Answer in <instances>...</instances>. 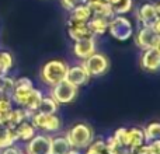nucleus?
<instances>
[{"instance_id":"58836bf2","label":"nucleus","mask_w":160,"mask_h":154,"mask_svg":"<svg viewBox=\"0 0 160 154\" xmlns=\"http://www.w3.org/2000/svg\"><path fill=\"white\" fill-rule=\"evenodd\" d=\"M122 154H133V153H132V152H129V150H127V152H124Z\"/></svg>"},{"instance_id":"e433bc0d","label":"nucleus","mask_w":160,"mask_h":154,"mask_svg":"<svg viewBox=\"0 0 160 154\" xmlns=\"http://www.w3.org/2000/svg\"><path fill=\"white\" fill-rule=\"evenodd\" d=\"M66 154H82L80 153V150H76V149H70L69 152H68Z\"/></svg>"},{"instance_id":"393cba45","label":"nucleus","mask_w":160,"mask_h":154,"mask_svg":"<svg viewBox=\"0 0 160 154\" xmlns=\"http://www.w3.org/2000/svg\"><path fill=\"white\" fill-rule=\"evenodd\" d=\"M13 109V101L8 95H0V125L7 123L8 115Z\"/></svg>"},{"instance_id":"6ab92c4d","label":"nucleus","mask_w":160,"mask_h":154,"mask_svg":"<svg viewBox=\"0 0 160 154\" xmlns=\"http://www.w3.org/2000/svg\"><path fill=\"white\" fill-rule=\"evenodd\" d=\"M108 24H110V20L102 18V17H97V16H93L87 22L93 36L104 35V34L108 31Z\"/></svg>"},{"instance_id":"20e7f679","label":"nucleus","mask_w":160,"mask_h":154,"mask_svg":"<svg viewBox=\"0 0 160 154\" xmlns=\"http://www.w3.org/2000/svg\"><path fill=\"white\" fill-rule=\"evenodd\" d=\"M30 122L37 130H42L47 133H55L62 128V119L56 113H41L34 112L30 118Z\"/></svg>"},{"instance_id":"9d476101","label":"nucleus","mask_w":160,"mask_h":154,"mask_svg":"<svg viewBox=\"0 0 160 154\" xmlns=\"http://www.w3.org/2000/svg\"><path fill=\"white\" fill-rule=\"evenodd\" d=\"M90 75L86 70V67L83 65H75V66H69L66 72V79L69 83H72L76 87H82V85H86L88 81H90Z\"/></svg>"},{"instance_id":"f704fd0d","label":"nucleus","mask_w":160,"mask_h":154,"mask_svg":"<svg viewBox=\"0 0 160 154\" xmlns=\"http://www.w3.org/2000/svg\"><path fill=\"white\" fill-rule=\"evenodd\" d=\"M152 27H153V30L156 31V34H158V35L160 36V18H158L155 22H153Z\"/></svg>"},{"instance_id":"5701e85b","label":"nucleus","mask_w":160,"mask_h":154,"mask_svg":"<svg viewBox=\"0 0 160 154\" xmlns=\"http://www.w3.org/2000/svg\"><path fill=\"white\" fill-rule=\"evenodd\" d=\"M58 109H59V104H58V102H56L51 95H44L35 112L48 113V115H51V113H56V112H58Z\"/></svg>"},{"instance_id":"c9c22d12","label":"nucleus","mask_w":160,"mask_h":154,"mask_svg":"<svg viewBox=\"0 0 160 154\" xmlns=\"http://www.w3.org/2000/svg\"><path fill=\"white\" fill-rule=\"evenodd\" d=\"M155 10H156V14H158V18H160V2L155 3Z\"/></svg>"},{"instance_id":"a878e982","label":"nucleus","mask_w":160,"mask_h":154,"mask_svg":"<svg viewBox=\"0 0 160 154\" xmlns=\"http://www.w3.org/2000/svg\"><path fill=\"white\" fill-rule=\"evenodd\" d=\"M42 97H44V94H42L38 88H34V90L31 91V94L28 95L27 101H25L22 108H25V109L30 111V112H35L39 102H41V99H42Z\"/></svg>"},{"instance_id":"bb28decb","label":"nucleus","mask_w":160,"mask_h":154,"mask_svg":"<svg viewBox=\"0 0 160 154\" xmlns=\"http://www.w3.org/2000/svg\"><path fill=\"white\" fill-rule=\"evenodd\" d=\"M14 66V58L8 51H0V72L2 75H8Z\"/></svg>"},{"instance_id":"f3484780","label":"nucleus","mask_w":160,"mask_h":154,"mask_svg":"<svg viewBox=\"0 0 160 154\" xmlns=\"http://www.w3.org/2000/svg\"><path fill=\"white\" fill-rule=\"evenodd\" d=\"M93 17V11H91L90 6L87 3L80 4L78 7H75L73 10H70V16L68 21L70 22H88V20Z\"/></svg>"},{"instance_id":"0eeeda50","label":"nucleus","mask_w":160,"mask_h":154,"mask_svg":"<svg viewBox=\"0 0 160 154\" xmlns=\"http://www.w3.org/2000/svg\"><path fill=\"white\" fill-rule=\"evenodd\" d=\"M34 88L35 87H34L31 79H28V77H18V79H16L14 88L10 94L11 101H13L14 104H17L18 107H24L28 95L31 94V91H32Z\"/></svg>"},{"instance_id":"7c9ffc66","label":"nucleus","mask_w":160,"mask_h":154,"mask_svg":"<svg viewBox=\"0 0 160 154\" xmlns=\"http://www.w3.org/2000/svg\"><path fill=\"white\" fill-rule=\"evenodd\" d=\"M112 137L118 142L121 146H124L127 149V137H128V128H118V129L114 132ZM128 150V149H127Z\"/></svg>"},{"instance_id":"dca6fc26","label":"nucleus","mask_w":160,"mask_h":154,"mask_svg":"<svg viewBox=\"0 0 160 154\" xmlns=\"http://www.w3.org/2000/svg\"><path fill=\"white\" fill-rule=\"evenodd\" d=\"M34 112H30V111H27L25 108L22 107H18V108H13L10 112V115H8V119H7V123H6V126L11 128V129H16L17 126H18L21 122L24 121H30L31 115H32Z\"/></svg>"},{"instance_id":"f8f14e48","label":"nucleus","mask_w":160,"mask_h":154,"mask_svg":"<svg viewBox=\"0 0 160 154\" xmlns=\"http://www.w3.org/2000/svg\"><path fill=\"white\" fill-rule=\"evenodd\" d=\"M94 52H96V36L75 41V44H73V55L82 60L87 59Z\"/></svg>"},{"instance_id":"f03ea898","label":"nucleus","mask_w":160,"mask_h":154,"mask_svg":"<svg viewBox=\"0 0 160 154\" xmlns=\"http://www.w3.org/2000/svg\"><path fill=\"white\" fill-rule=\"evenodd\" d=\"M68 67H69V65L65 60H62V59H51V60H48L42 66L41 73H39L42 83L49 85V87L58 84L59 81L66 79Z\"/></svg>"},{"instance_id":"ea45409f","label":"nucleus","mask_w":160,"mask_h":154,"mask_svg":"<svg viewBox=\"0 0 160 154\" xmlns=\"http://www.w3.org/2000/svg\"><path fill=\"white\" fill-rule=\"evenodd\" d=\"M0 76H2V72H0Z\"/></svg>"},{"instance_id":"aec40b11","label":"nucleus","mask_w":160,"mask_h":154,"mask_svg":"<svg viewBox=\"0 0 160 154\" xmlns=\"http://www.w3.org/2000/svg\"><path fill=\"white\" fill-rule=\"evenodd\" d=\"M14 132H16V135H17V140L25 142V143H27L28 140H31V139L37 135V129L34 128V125L31 123L30 121L21 122V123L14 129Z\"/></svg>"},{"instance_id":"9b49d317","label":"nucleus","mask_w":160,"mask_h":154,"mask_svg":"<svg viewBox=\"0 0 160 154\" xmlns=\"http://www.w3.org/2000/svg\"><path fill=\"white\" fill-rule=\"evenodd\" d=\"M141 66L143 70L150 73H156L160 70V52L156 48L143 51L141 56Z\"/></svg>"},{"instance_id":"a211bd4d","label":"nucleus","mask_w":160,"mask_h":154,"mask_svg":"<svg viewBox=\"0 0 160 154\" xmlns=\"http://www.w3.org/2000/svg\"><path fill=\"white\" fill-rule=\"evenodd\" d=\"M87 4L90 6L91 11H93V16L102 17V18H107V20H111L115 16L112 8H111V4L108 2H88Z\"/></svg>"},{"instance_id":"412c9836","label":"nucleus","mask_w":160,"mask_h":154,"mask_svg":"<svg viewBox=\"0 0 160 154\" xmlns=\"http://www.w3.org/2000/svg\"><path fill=\"white\" fill-rule=\"evenodd\" d=\"M72 149L66 136H56L51 139V154H66Z\"/></svg>"},{"instance_id":"72a5a7b5","label":"nucleus","mask_w":160,"mask_h":154,"mask_svg":"<svg viewBox=\"0 0 160 154\" xmlns=\"http://www.w3.org/2000/svg\"><path fill=\"white\" fill-rule=\"evenodd\" d=\"M148 147H149L150 154H160V139L149 142V143H148Z\"/></svg>"},{"instance_id":"c756f323","label":"nucleus","mask_w":160,"mask_h":154,"mask_svg":"<svg viewBox=\"0 0 160 154\" xmlns=\"http://www.w3.org/2000/svg\"><path fill=\"white\" fill-rule=\"evenodd\" d=\"M143 133H145V137H146V142L160 139V122H150V123H148V126L143 129Z\"/></svg>"},{"instance_id":"b1692460","label":"nucleus","mask_w":160,"mask_h":154,"mask_svg":"<svg viewBox=\"0 0 160 154\" xmlns=\"http://www.w3.org/2000/svg\"><path fill=\"white\" fill-rule=\"evenodd\" d=\"M111 8L115 16H124L133 7V0H110Z\"/></svg>"},{"instance_id":"473e14b6","label":"nucleus","mask_w":160,"mask_h":154,"mask_svg":"<svg viewBox=\"0 0 160 154\" xmlns=\"http://www.w3.org/2000/svg\"><path fill=\"white\" fill-rule=\"evenodd\" d=\"M0 154H24V152H22L18 146L11 144V146H8V147H3V149H0Z\"/></svg>"},{"instance_id":"7ed1b4c3","label":"nucleus","mask_w":160,"mask_h":154,"mask_svg":"<svg viewBox=\"0 0 160 154\" xmlns=\"http://www.w3.org/2000/svg\"><path fill=\"white\" fill-rule=\"evenodd\" d=\"M107 32L117 41H128L133 35L132 22L125 16H114L110 20Z\"/></svg>"},{"instance_id":"cd10ccee","label":"nucleus","mask_w":160,"mask_h":154,"mask_svg":"<svg viewBox=\"0 0 160 154\" xmlns=\"http://www.w3.org/2000/svg\"><path fill=\"white\" fill-rule=\"evenodd\" d=\"M84 154H110V153L107 152L104 139H94L90 146L86 149Z\"/></svg>"},{"instance_id":"4c0bfd02","label":"nucleus","mask_w":160,"mask_h":154,"mask_svg":"<svg viewBox=\"0 0 160 154\" xmlns=\"http://www.w3.org/2000/svg\"><path fill=\"white\" fill-rule=\"evenodd\" d=\"M155 48L160 52V38H159V41H158V44H156V46H155Z\"/></svg>"},{"instance_id":"2eb2a0df","label":"nucleus","mask_w":160,"mask_h":154,"mask_svg":"<svg viewBox=\"0 0 160 154\" xmlns=\"http://www.w3.org/2000/svg\"><path fill=\"white\" fill-rule=\"evenodd\" d=\"M139 22L142 25H153V22L158 20V14L155 10V3H145L139 7L136 13Z\"/></svg>"},{"instance_id":"4468645a","label":"nucleus","mask_w":160,"mask_h":154,"mask_svg":"<svg viewBox=\"0 0 160 154\" xmlns=\"http://www.w3.org/2000/svg\"><path fill=\"white\" fill-rule=\"evenodd\" d=\"M146 142V137H145L143 129L141 128H129L128 129V137H127V149L129 152H135L139 147H142Z\"/></svg>"},{"instance_id":"6e6552de","label":"nucleus","mask_w":160,"mask_h":154,"mask_svg":"<svg viewBox=\"0 0 160 154\" xmlns=\"http://www.w3.org/2000/svg\"><path fill=\"white\" fill-rule=\"evenodd\" d=\"M159 38L160 36L156 34L152 25H142V28H139L135 35V42L142 51H146L155 48Z\"/></svg>"},{"instance_id":"c85d7f7f","label":"nucleus","mask_w":160,"mask_h":154,"mask_svg":"<svg viewBox=\"0 0 160 154\" xmlns=\"http://www.w3.org/2000/svg\"><path fill=\"white\" fill-rule=\"evenodd\" d=\"M14 83H16V79L10 77L8 75L0 76V95L10 97L11 91H13V88H14Z\"/></svg>"},{"instance_id":"ddd939ff","label":"nucleus","mask_w":160,"mask_h":154,"mask_svg":"<svg viewBox=\"0 0 160 154\" xmlns=\"http://www.w3.org/2000/svg\"><path fill=\"white\" fill-rule=\"evenodd\" d=\"M68 35L75 42V41H80V39H84V38H90V36H93V34H91L87 22L68 21Z\"/></svg>"},{"instance_id":"39448f33","label":"nucleus","mask_w":160,"mask_h":154,"mask_svg":"<svg viewBox=\"0 0 160 154\" xmlns=\"http://www.w3.org/2000/svg\"><path fill=\"white\" fill-rule=\"evenodd\" d=\"M51 90V97L58 102L59 105H66L70 104L76 99L79 94V87L73 85L72 83H69L68 80H62L58 84L52 85Z\"/></svg>"},{"instance_id":"f257e3e1","label":"nucleus","mask_w":160,"mask_h":154,"mask_svg":"<svg viewBox=\"0 0 160 154\" xmlns=\"http://www.w3.org/2000/svg\"><path fill=\"white\" fill-rule=\"evenodd\" d=\"M65 136H66L70 147L76 150H86L91 144V142L96 139L93 128L88 123H84V122L75 123L68 130Z\"/></svg>"},{"instance_id":"4be33fe9","label":"nucleus","mask_w":160,"mask_h":154,"mask_svg":"<svg viewBox=\"0 0 160 154\" xmlns=\"http://www.w3.org/2000/svg\"><path fill=\"white\" fill-rule=\"evenodd\" d=\"M16 142L18 140H17V135L14 129L6 126V125H0V149L16 144Z\"/></svg>"},{"instance_id":"1a4fd4ad","label":"nucleus","mask_w":160,"mask_h":154,"mask_svg":"<svg viewBox=\"0 0 160 154\" xmlns=\"http://www.w3.org/2000/svg\"><path fill=\"white\" fill-rule=\"evenodd\" d=\"M51 136L35 135L27 142L25 154H51Z\"/></svg>"},{"instance_id":"2f4dec72","label":"nucleus","mask_w":160,"mask_h":154,"mask_svg":"<svg viewBox=\"0 0 160 154\" xmlns=\"http://www.w3.org/2000/svg\"><path fill=\"white\" fill-rule=\"evenodd\" d=\"M84 3H87V0H61L62 7L68 11L73 10L75 7H78L80 4H84Z\"/></svg>"},{"instance_id":"423d86ee","label":"nucleus","mask_w":160,"mask_h":154,"mask_svg":"<svg viewBox=\"0 0 160 154\" xmlns=\"http://www.w3.org/2000/svg\"><path fill=\"white\" fill-rule=\"evenodd\" d=\"M82 65L86 67V70L88 72L90 77H100V76L105 75L107 70L110 69V60H108V58L98 52H94L87 59H84Z\"/></svg>"}]
</instances>
